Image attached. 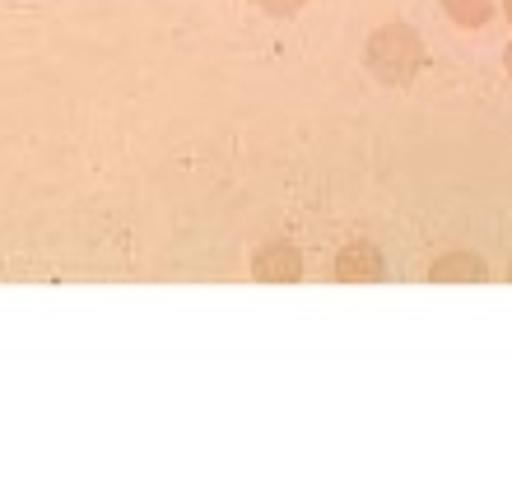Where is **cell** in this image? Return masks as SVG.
<instances>
[{"mask_svg": "<svg viewBox=\"0 0 512 479\" xmlns=\"http://www.w3.org/2000/svg\"><path fill=\"white\" fill-rule=\"evenodd\" d=\"M368 56V70L378 75L382 84L391 89H405V84H415V75L424 70V38H419L410 24H382L364 47Z\"/></svg>", "mask_w": 512, "mask_h": 479, "instance_id": "cell-1", "label": "cell"}, {"mask_svg": "<svg viewBox=\"0 0 512 479\" xmlns=\"http://www.w3.org/2000/svg\"><path fill=\"white\" fill-rule=\"evenodd\" d=\"M256 284H298L303 280V252L289 238H270L252 256Z\"/></svg>", "mask_w": 512, "mask_h": 479, "instance_id": "cell-2", "label": "cell"}, {"mask_svg": "<svg viewBox=\"0 0 512 479\" xmlns=\"http://www.w3.org/2000/svg\"><path fill=\"white\" fill-rule=\"evenodd\" d=\"M382 275H387V261H382V252L373 247V242H345L336 256V280L340 284H382Z\"/></svg>", "mask_w": 512, "mask_h": 479, "instance_id": "cell-3", "label": "cell"}, {"mask_svg": "<svg viewBox=\"0 0 512 479\" xmlns=\"http://www.w3.org/2000/svg\"><path fill=\"white\" fill-rule=\"evenodd\" d=\"M429 280L433 284H485L489 280V270L480 256L471 252H461V247H452V252H443L438 261L429 266Z\"/></svg>", "mask_w": 512, "mask_h": 479, "instance_id": "cell-4", "label": "cell"}, {"mask_svg": "<svg viewBox=\"0 0 512 479\" xmlns=\"http://www.w3.org/2000/svg\"><path fill=\"white\" fill-rule=\"evenodd\" d=\"M443 10L461 28H485L489 14H494V0H443Z\"/></svg>", "mask_w": 512, "mask_h": 479, "instance_id": "cell-5", "label": "cell"}, {"mask_svg": "<svg viewBox=\"0 0 512 479\" xmlns=\"http://www.w3.org/2000/svg\"><path fill=\"white\" fill-rule=\"evenodd\" d=\"M256 5H261V10H266L270 19H294V14L303 10L308 0H256Z\"/></svg>", "mask_w": 512, "mask_h": 479, "instance_id": "cell-6", "label": "cell"}, {"mask_svg": "<svg viewBox=\"0 0 512 479\" xmlns=\"http://www.w3.org/2000/svg\"><path fill=\"white\" fill-rule=\"evenodd\" d=\"M503 70H508V75H512V42H508V47H503Z\"/></svg>", "mask_w": 512, "mask_h": 479, "instance_id": "cell-7", "label": "cell"}, {"mask_svg": "<svg viewBox=\"0 0 512 479\" xmlns=\"http://www.w3.org/2000/svg\"><path fill=\"white\" fill-rule=\"evenodd\" d=\"M503 10H508V19H512V0H503Z\"/></svg>", "mask_w": 512, "mask_h": 479, "instance_id": "cell-8", "label": "cell"}]
</instances>
